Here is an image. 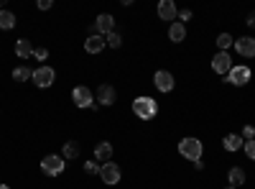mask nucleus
<instances>
[{
	"instance_id": "obj_1",
	"label": "nucleus",
	"mask_w": 255,
	"mask_h": 189,
	"mask_svg": "<svg viewBox=\"0 0 255 189\" xmlns=\"http://www.w3.org/2000/svg\"><path fill=\"white\" fill-rule=\"evenodd\" d=\"M133 113H135L140 120H153V118L158 115V102H156L153 97L140 95V97L133 100Z\"/></svg>"
},
{
	"instance_id": "obj_2",
	"label": "nucleus",
	"mask_w": 255,
	"mask_h": 189,
	"mask_svg": "<svg viewBox=\"0 0 255 189\" xmlns=\"http://www.w3.org/2000/svg\"><path fill=\"white\" fill-rule=\"evenodd\" d=\"M179 154H181L184 159H189V161H202L204 146H202V141H199V138L186 136V138H181V141H179Z\"/></svg>"
},
{
	"instance_id": "obj_3",
	"label": "nucleus",
	"mask_w": 255,
	"mask_h": 189,
	"mask_svg": "<svg viewBox=\"0 0 255 189\" xmlns=\"http://www.w3.org/2000/svg\"><path fill=\"white\" fill-rule=\"evenodd\" d=\"M64 169H67V161H64V156L59 154H49L41 159V172H44L46 177H59Z\"/></svg>"
},
{
	"instance_id": "obj_4",
	"label": "nucleus",
	"mask_w": 255,
	"mask_h": 189,
	"mask_svg": "<svg viewBox=\"0 0 255 189\" xmlns=\"http://www.w3.org/2000/svg\"><path fill=\"white\" fill-rule=\"evenodd\" d=\"M250 77H253L250 67L235 64V67L227 72V79H225V82H230V85H235V87H243V85H248V82H250Z\"/></svg>"
},
{
	"instance_id": "obj_5",
	"label": "nucleus",
	"mask_w": 255,
	"mask_h": 189,
	"mask_svg": "<svg viewBox=\"0 0 255 189\" xmlns=\"http://www.w3.org/2000/svg\"><path fill=\"white\" fill-rule=\"evenodd\" d=\"M54 79H56V72L51 69V67H38V69H33V85L36 87H41V90H46V87H51L54 85Z\"/></svg>"
},
{
	"instance_id": "obj_6",
	"label": "nucleus",
	"mask_w": 255,
	"mask_h": 189,
	"mask_svg": "<svg viewBox=\"0 0 255 189\" xmlns=\"http://www.w3.org/2000/svg\"><path fill=\"white\" fill-rule=\"evenodd\" d=\"M72 102L77 105V108H92V105H95V95H92L90 87L79 85V87L72 90Z\"/></svg>"
},
{
	"instance_id": "obj_7",
	"label": "nucleus",
	"mask_w": 255,
	"mask_h": 189,
	"mask_svg": "<svg viewBox=\"0 0 255 189\" xmlns=\"http://www.w3.org/2000/svg\"><path fill=\"white\" fill-rule=\"evenodd\" d=\"M100 179H102L105 184H108V187L118 184V182H120V166H118V164H113V161L102 164V166H100Z\"/></svg>"
},
{
	"instance_id": "obj_8",
	"label": "nucleus",
	"mask_w": 255,
	"mask_h": 189,
	"mask_svg": "<svg viewBox=\"0 0 255 189\" xmlns=\"http://www.w3.org/2000/svg\"><path fill=\"white\" fill-rule=\"evenodd\" d=\"M153 85H156V90H158V92H171V90H174V85H176V79H174V74H171V72L161 69V72H156V74H153Z\"/></svg>"
},
{
	"instance_id": "obj_9",
	"label": "nucleus",
	"mask_w": 255,
	"mask_h": 189,
	"mask_svg": "<svg viewBox=\"0 0 255 189\" xmlns=\"http://www.w3.org/2000/svg\"><path fill=\"white\" fill-rule=\"evenodd\" d=\"M176 15H179V8H176L174 0H161V3H158V18L171 26L174 20H176Z\"/></svg>"
},
{
	"instance_id": "obj_10",
	"label": "nucleus",
	"mask_w": 255,
	"mask_h": 189,
	"mask_svg": "<svg viewBox=\"0 0 255 189\" xmlns=\"http://www.w3.org/2000/svg\"><path fill=\"white\" fill-rule=\"evenodd\" d=\"M232 67V59H230V51H217L215 54V59H212V69H215L217 74H227Z\"/></svg>"
},
{
	"instance_id": "obj_11",
	"label": "nucleus",
	"mask_w": 255,
	"mask_h": 189,
	"mask_svg": "<svg viewBox=\"0 0 255 189\" xmlns=\"http://www.w3.org/2000/svg\"><path fill=\"white\" fill-rule=\"evenodd\" d=\"M95 31H97V36L113 33V31H115V18H113L110 13H100L97 20H95Z\"/></svg>"
},
{
	"instance_id": "obj_12",
	"label": "nucleus",
	"mask_w": 255,
	"mask_h": 189,
	"mask_svg": "<svg viewBox=\"0 0 255 189\" xmlns=\"http://www.w3.org/2000/svg\"><path fill=\"white\" fill-rule=\"evenodd\" d=\"M95 97H97V105H105V108H110V105L118 100V92H115L113 85H100L97 92H95Z\"/></svg>"
},
{
	"instance_id": "obj_13",
	"label": "nucleus",
	"mask_w": 255,
	"mask_h": 189,
	"mask_svg": "<svg viewBox=\"0 0 255 189\" xmlns=\"http://www.w3.org/2000/svg\"><path fill=\"white\" fill-rule=\"evenodd\" d=\"M95 161H97L100 166L108 164V161H113V143H108V141L97 143V146H95Z\"/></svg>"
},
{
	"instance_id": "obj_14",
	"label": "nucleus",
	"mask_w": 255,
	"mask_h": 189,
	"mask_svg": "<svg viewBox=\"0 0 255 189\" xmlns=\"http://www.w3.org/2000/svg\"><path fill=\"white\" fill-rule=\"evenodd\" d=\"M105 46V36H97V33H92V36H87V41H84V51L87 54H100Z\"/></svg>"
},
{
	"instance_id": "obj_15",
	"label": "nucleus",
	"mask_w": 255,
	"mask_h": 189,
	"mask_svg": "<svg viewBox=\"0 0 255 189\" xmlns=\"http://www.w3.org/2000/svg\"><path fill=\"white\" fill-rule=\"evenodd\" d=\"M235 49H238L240 56H255V38H253V36L238 38V41H235Z\"/></svg>"
},
{
	"instance_id": "obj_16",
	"label": "nucleus",
	"mask_w": 255,
	"mask_h": 189,
	"mask_svg": "<svg viewBox=\"0 0 255 189\" xmlns=\"http://www.w3.org/2000/svg\"><path fill=\"white\" fill-rule=\"evenodd\" d=\"M243 143H245V141H243V136H238V133H227V136L222 138L225 151H230V154H232V151H240Z\"/></svg>"
},
{
	"instance_id": "obj_17",
	"label": "nucleus",
	"mask_w": 255,
	"mask_h": 189,
	"mask_svg": "<svg viewBox=\"0 0 255 189\" xmlns=\"http://www.w3.org/2000/svg\"><path fill=\"white\" fill-rule=\"evenodd\" d=\"M168 38H171L174 44H181V41L186 38V26L179 23V20H174V23L168 26Z\"/></svg>"
},
{
	"instance_id": "obj_18",
	"label": "nucleus",
	"mask_w": 255,
	"mask_h": 189,
	"mask_svg": "<svg viewBox=\"0 0 255 189\" xmlns=\"http://www.w3.org/2000/svg\"><path fill=\"white\" fill-rule=\"evenodd\" d=\"M33 54V44H31V41L28 38H18L15 41V56L18 59H28Z\"/></svg>"
},
{
	"instance_id": "obj_19",
	"label": "nucleus",
	"mask_w": 255,
	"mask_h": 189,
	"mask_svg": "<svg viewBox=\"0 0 255 189\" xmlns=\"http://www.w3.org/2000/svg\"><path fill=\"white\" fill-rule=\"evenodd\" d=\"M227 182H230V187H240V184H245V172H243V166H232V169L227 172Z\"/></svg>"
},
{
	"instance_id": "obj_20",
	"label": "nucleus",
	"mask_w": 255,
	"mask_h": 189,
	"mask_svg": "<svg viewBox=\"0 0 255 189\" xmlns=\"http://www.w3.org/2000/svg\"><path fill=\"white\" fill-rule=\"evenodd\" d=\"M79 154H82V149H79V143H77V141H67V143L61 146V156H64V161H67V159H77Z\"/></svg>"
},
{
	"instance_id": "obj_21",
	"label": "nucleus",
	"mask_w": 255,
	"mask_h": 189,
	"mask_svg": "<svg viewBox=\"0 0 255 189\" xmlns=\"http://www.w3.org/2000/svg\"><path fill=\"white\" fill-rule=\"evenodd\" d=\"M15 26V15L10 10H0V28L3 31H10Z\"/></svg>"
},
{
	"instance_id": "obj_22",
	"label": "nucleus",
	"mask_w": 255,
	"mask_h": 189,
	"mask_svg": "<svg viewBox=\"0 0 255 189\" xmlns=\"http://www.w3.org/2000/svg\"><path fill=\"white\" fill-rule=\"evenodd\" d=\"M13 79H15V82L33 79V69H28V67H15V69H13Z\"/></svg>"
},
{
	"instance_id": "obj_23",
	"label": "nucleus",
	"mask_w": 255,
	"mask_h": 189,
	"mask_svg": "<svg viewBox=\"0 0 255 189\" xmlns=\"http://www.w3.org/2000/svg\"><path fill=\"white\" fill-rule=\"evenodd\" d=\"M232 44H235V38H232L230 33H220V36H217V46H220V51H230Z\"/></svg>"
},
{
	"instance_id": "obj_24",
	"label": "nucleus",
	"mask_w": 255,
	"mask_h": 189,
	"mask_svg": "<svg viewBox=\"0 0 255 189\" xmlns=\"http://www.w3.org/2000/svg\"><path fill=\"white\" fill-rule=\"evenodd\" d=\"M105 44H108L110 49H120L123 46V38H120V33H108V36H105Z\"/></svg>"
},
{
	"instance_id": "obj_25",
	"label": "nucleus",
	"mask_w": 255,
	"mask_h": 189,
	"mask_svg": "<svg viewBox=\"0 0 255 189\" xmlns=\"http://www.w3.org/2000/svg\"><path fill=\"white\" fill-rule=\"evenodd\" d=\"M84 174H87V177L100 174V164H97V161H87V164H84Z\"/></svg>"
},
{
	"instance_id": "obj_26",
	"label": "nucleus",
	"mask_w": 255,
	"mask_h": 189,
	"mask_svg": "<svg viewBox=\"0 0 255 189\" xmlns=\"http://www.w3.org/2000/svg\"><path fill=\"white\" fill-rule=\"evenodd\" d=\"M243 151H245V156H248V159H253V161H255V138L243 143Z\"/></svg>"
},
{
	"instance_id": "obj_27",
	"label": "nucleus",
	"mask_w": 255,
	"mask_h": 189,
	"mask_svg": "<svg viewBox=\"0 0 255 189\" xmlns=\"http://www.w3.org/2000/svg\"><path fill=\"white\" fill-rule=\"evenodd\" d=\"M33 59H38V61H46V59H49V49H46V46H38V49H33Z\"/></svg>"
},
{
	"instance_id": "obj_28",
	"label": "nucleus",
	"mask_w": 255,
	"mask_h": 189,
	"mask_svg": "<svg viewBox=\"0 0 255 189\" xmlns=\"http://www.w3.org/2000/svg\"><path fill=\"white\" fill-rule=\"evenodd\" d=\"M240 136H243V141H253L255 138V128H253V125H245Z\"/></svg>"
},
{
	"instance_id": "obj_29",
	"label": "nucleus",
	"mask_w": 255,
	"mask_h": 189,
	"mask_svg": "<svg viewBox=\"0 0 255 189\" xmlns=\"http://www.w3.org/2000/svg\"><path fill=\"white\" fill-rule=\"evenodd\" d=\"M176 20H179V23H186V20H191V10H179Z\"/></svg>"
},
{
	"instance_id": "obj_30",
	"label": "nucleus",
	"mask_w": 255,
	"mask_h": 189,
	"mask_svg": "<svg viewBox=\"0 0 255 189\" xmlns=\"http://www.w3.org/2000/svg\"><path fill=\"white\" fill-rule=\"evenodd\" d=\"M54 3H51V0H38V10H49Z\"/></svg>"
},
{
	"instance_id": "obj_31",
	"label": "nucleus",
	"mask_w": 255,
	"mask_h": 189,
	"mask_svg": "<svg viewBox=\"0 0 255 189\" xmlns=\"http://www.w3.org/2000/svg\"><path fill=\"white\" fill-rule=\"evenodd\" d=\"M245 23H248L250 28H255V10H250V15H248V20H245Z\"/></svg>"
},
{
	"instance_id": "obj_32",
	"label": "nucleus",
	"mask_w": 255,
	"mask_h": 189,
	"mask_svg": "<svg viewBox=\"0 0 255 189\" xmlns=\"http://www.w3.org/2000/svg\"><path fill=\"white\" fill-rule=\"evenodd\" d=\"M0 10H5V0H0Z\"/></svg>"
},
{
	"instance_id": "obj_33",
	"label": "nucleus",
	"mask_w": 255,
	"mask_h": 189,
	"mask_svg": "<svg viewBox=\"0 0 255 189\" xmlns=\"http://www.w3.org/2000/svg\"><path fill=\"white\" fill-rule=\"evenodd\" d=\"M0 189H10V187H8V184H0Z\"/></svg>"
},
{
	"instance_id": "obj_34",
	"label": "nucleus",
	"mask_w": 255,
	"mask_h": 189,
	"mask_svg": "<svg viewBox=\"0 0 255 189\" xmlns=\"http://www.w3.org/2000/svg\"><path fill=\"white\" fill-rule=\"evenodd\" d=\"M225 189H235V187H230V184H227V187H225Z\"/></svg>"
}]
</instances>
